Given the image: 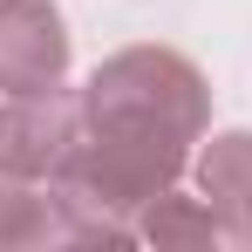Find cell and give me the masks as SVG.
<instances>
[{
  "label": "cell",
  "mask_w": 252,
  "mask_h": 252,
  "mask_svg": "<svg viewBox=\"0 0 252 252\" xmlns=\"http://www.w3.org/2000/svg\"><path fill=\"white\" fill-rule=\"evenodd\" d=\"M68 82V21L55 0H0V95Z\"/></svg>",
  "instance_id": "obj_3"
},
{
  "label": "cell",
  "mask_w": 252,
  "mask_h": 252,
  "mask_svg": "<svg viewBox=\"0 0 252 252\" xmlns=\"http://www.w3.org/2000/svg\"><path fill=\"white\" fill-rule=\"evenodd\" d=\"M82 136V89H34V95H0V170L48 184L62 157Z\"/></svg>",
  "instance_id": "obj_2"
},
{
  "label": "cell",
  "mask_w": 252,
  "mask_h": 252,
  "mask_svg": "<svg viewBox=\"0 0 252 252\" xmlns=\"http://www.w3.org/2000/svg\"><path fill=\"white\" fill-rule=\"evenodd\" d=\"M191 177H198V198L211 205L218 232L232 246H252V129H218L211 143H198Z\"/></svg>",
  "instance_id": "obj_4"
},
{
  "label": "cell",
  "mask_w": 252,
  "mask_h": 252,
  "mask_svg": "<svg viewBox=\"0 0 252 252\" xmlns=\"http://www.w3.org/2000/svg\"><path fill=\"white\" fill-rule=\"evenodd\" d=\"M82 129L198 157V143L211 129V82L177 48H157V41L116 48L82 82Z\"/></svg>",
  "instance_id": "obj_1"
},
{
  "label": "cell",
  "mask_w": 252,
  "mask_h": 252,
  "mask_svg": "<svg viewBox=\"0 0 252 252\" xmlns=\"http://www.w3.org/2000/svg\"><path fill=\"white\" fill-rule=\"evenodd\" d=\"M62 246V205L34 177H7L0 170V252H41Z\"/></svg>",
  "instance_id": "obj_5"
},
{
  "label": "cell",
  "mask_w": 252,
  "mask_h": 252,
  "mask_svg": "<svg viewBox=\"0 0 252 252\" xmlns=\"http://www.w3.org/2000/svg\"><path fill=\"white\" fill-rule=\"evenodd\" d=\"M218 239H225V232H218V218H211V205L205 198H198V191H177V184H170V191H157V198H150V205L136 211V246H218Z\"/></svg>",
  "instance_id": "obj_6"
}]
</instances>
